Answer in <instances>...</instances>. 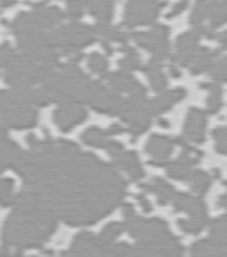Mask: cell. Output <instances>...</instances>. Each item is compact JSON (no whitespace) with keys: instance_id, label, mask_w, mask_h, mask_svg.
Segmentation results:
<instances>
[{"instance_id":"obj_13","label":"cell","mask_w":227,"mask_h":257,"mask_svg":"<svg viewBox=\"0 0 227 257\" xmlns=\"http://www.w3.org/2000/svg\"><path fill=\"white\" fill-rule=\"evenodd\" d=\"M183 96H184V89H174V91L163 93V95H159L154 100H149L150 114H161L163 111H166V109H170L174 104H177Z\"/></svg>"},{"instance_id":"obj_26","label":"cell","mask_w":227,"mask_h":257,"mask_svg":"<svg viewBox=\"0 0 227 257\" xmlns=\"http://www.w3.org/2000/svg\"><path fill=\"white\" fill-rule=\"evenodd\" d=\"M124 50H126V57H122V61H120V66L124 68V72H133V70L140 68L142 63H140L138 54L134 52L131 47H124Z\"/></svg>"},{"instance_id":"obj_8","label":"cell","mask_w":227,"mask_h":257,"mask_svg":"<svg viewBox=\"0 0 227 257\" xmlns=\"http://www.w3.org/2000/svg\"><path fill=\"white\" fill-rule=\"evenodd\" d=\"M107 80H109V86L113 88V91H127L131 93V96L134 95H145L143 91V86L140 84L138 80L134 79L129 72H117V73H109L107 75Z\"/></svg>"},{"instance_id":"obj_22","label":"cell","mask_w":227,"mask_h":257,"mask_svg":"<svg viewBox=\"0 0 227 257\" xmlns=\"http://www.w3.org/2000/svg\"><path fill=\"white\" fill-rule=\"evenodd\" d=\"M122 227H124L122 223H111V225H107V227L102 230L100 236L97 237L98 243H100L102 246H107L109 243H113L115 237H118L120 234H122V230H124Z\"/></svg>"},{"instance_id":"obj_14","label":"cell","mask_w":227,"mask_h":257,"mask_svg":"<svg viewBox=\"0 0 227 257\" xmlns=\"http://www.w3.org/2000/svg\"><path fill=\"white\" fill-rule=\"evenodd\" d=\"M215 64V52L209 50V48H197L191 56L190 63H188V68L193 73H202L206 70H211V66Z\"/></svg>"},{"instance_id":"obj_21","label":"cell","mask_w":227,"mask_h":257,"mask_svg":"<svg viewBox=\"0 0 227 257\" xmlns=\"http://www.w3.org/2000/svg\"><path fill=\"white\" fill-rule=\"evenodd\" d=\"M88 66H89V70L93 73H97V75H105L109 63H107V59H105L102 54L93 52L88 56Z\"/></svg>"},{"instance_id":"obj_2","label":"cell","mask_w":227,"mask_h":257,"mask_svg":"<svg viewBox=\"0 0 227 257\" xmlns=\"http://www.w3.org/2000/svg\"><path fill=\"white\" fill-rule=\"evenodd\" d=\"M38 121L34 105L24 102H6L0 104V123L4 127L29 128Z\"/></svg>"},{"instance_id":"obj_34","label":"cell","mask_w":227,"mask_h":257,"mask_svg":"<svg viewBox=\"0 0 227 257\" xmlns=\"http://www.w3.org/2000/svg\"><path fill=\"white\" fill-rule=\"evenodd\" d=\"M186 6H188L186 0H183V2H179V4H175L174 8H172V11H170V16H177L179 13L183 11V9H186Z\"/></svg>"},{"instance_id":"obj_4","label":"cell","mask_w":227,"mask_h":257,"mask_svg":"<svg viewBox=\"0 0 227 257\" xmlns=\"http://www.w3.org/2000/svg\"><path fill=\"white\" fill-rule=\"evenodd\" d=\"M163 8V0H129L126 6V24L129 27L152 24Z\"/></svg>"},{"instance_id":"obj_17","label":"cell","mask_w":227,"mask_h":257,"mask_svg":"<svg viewBox=\"0 0 227 257\" xmlns=\"http://www.w3.org/2000/svg\"><path fill=\"white\" fill-rule=\"evenodd\" d=\"M143 70L147 72V75H149V79H150V84H152V88H154L156 91H163V89L166 88L168 80H166V75H165V72H163L159 61L150 59V63L147 64Z\"/></svg>"},{"instance_id":"obj_31","label":"cell","mask_w":227,"mask_h":257,"mask_svg":"<svg viewBox=\"0 0 227 257\" xmlns=\"http://www.w3.org/2000/svg\"><path fill=\"white\" fill-rule=\"evenodd\" d=\"M191 257H215L209 241H199L191 250Z\"/></svg>"},{"instance_id":"obj_29","label":"cell","mask_w":227,"mask_h":257,"mask_svg":"<svg viewBox=\"0 0 227 257\" xmlns=\"http://www.w3.org/2000/svg\"><path fill=\"white\" fill-rule=\"evenodd\" d=\"M13 200V182L9 179L0 181V204L8 205Z\"/></svg>"},{"instance_id":"obj_1","label":"cell","mask_w":227,"mask_h":257,"mask_svg":"<svg viewBox=\"0 0 227 257\" xmlns=\"http://www.w3.org/2000/svg\"><path fill=\"white\" fill-rule=\"evenodd\" d=\"M47 38L54 48H61L65 52H73V50H79L86 45L93 43V40L97 38V29L91 25L72 22V24H66L63 27L52 29L50 32H47Z\"/></svg>"},{"instance_id":"obj_19","label":"cell","mask_w":227,"mask_h":257,"mask_svg":"<svg viewBox=\"0 0 227 257\" xmlns=\"http://www.w3.org/2000/svg\"><path fill=\"white\" fill-rule=\"evenodd\" d=\"M97 32H100L107 41H115V43H126L127 41L126 32L120 27H111L109 24H98Z\"/></svg>"},{"instance_id":"obj_20","label":"cell","mask_w":227,"mask_h":257,"mask_svg":"<svg viewBox=\"0 0 227 257\" xmlns=\"http://www.w3.org/2000/svg\"><path fill=\"white\" fill-rule=\"evenodd\" d=\"M209 91L207 95V112H216L222 107V88L218 84H204Z\"/></svg>"},{"instance_id":"obj_16","label":"cell","mask_w":227,"mask_h":257,"mask_svg":"<svg viewBox=\"0 0 227 257\" xmlns=\"http://www.w3.org/2000/svg\"><path fill=\"white\" fill-rule=\"evenodd\" d=\"M115 0H84V6L88 11L97 18L98 24H109L113 15Z\"/></svg>"},{"instance_id":"obj_9","label":"cell","mask_w":227,"mask_h":257,"mask_svg":"<svg viewBox=\"0 0 227 257\" xmlns=\"http://www.w3.org/2000/svg\"><path fill=\"white\" fill-rule=\"evenodd\" d=\"M174 149V141L166 136H152L147 143V152L152 157V163L165 165Z\"/></svg>"},{"instance_id":"obj_10","label":"cell","mask_w":227,"mask_h":257,"mask_svg":"<svg viewBox=\"0 0 227 257\" xmlns=\"http://www.w3.org/2000/svg\"><path fill=\"white\" fill-rule=\"evenodd\" d=\"M209 245L213 248L215 257H227V216L220 218L216 223H213Z\"/></svg>"},{"instance_id":"obj_6","label":"cell","mask_w":227,"mask_h":257,"mask_svg":"<svg viewBox=\"0 0 227 257\" xmlns=\"http://www.w3.org/2000/svg\"><path fill=\"white\" fill-rule=\"evenodd\" d=\"M206 123H207V111H200V109H190L184 121V136L193 143H202L204 133H206Z\"/></svg>"},{"instance_id":"obj_23","label":"cell","mask_w":227,"mask_h":257,"mask_svg":"<svg viewBox=\"0 0 227 257\" xmlns=\"http://www.w3.org/2000/svg\"><path fill=\"white\" fill-rule=\"evenodd\" d=\"M207 18V0H197L191 9V16H190V22L193 27L197 25H202V22Z\"/></svg>"},{"instance_id":"obj_33","label":"cell","mask_w":227,"mask_h":257,"mask_svg":"<svg viewBox=\"0 0 227 257\" xmlns=\"http://www.w3.org/2000/svg\"><path fill=\"white\" fill-rule=\"evenodd\" d=\"M213 136H215V140H216V150L227 154V127L215 128Z\"/></svg>"},{"instance_id":"obj_30","label":"cell","mask_w":227,"mask_h":257,"mask_svg":"<svg viewBox=\"0 0 227 257\" xmlns=\"http://www.w3.org/2000/svg\"><path fill=\"white\" fill-rule=\"evenodd\" d=\"M84 0H66V15L70 18H79L84 13Z\"/></svg>"},{"instance_id":"obj_37","label":"cell","mask_w":227,"mask_h":257,"mask_svg":"<svg viewBox=\"0 0 227 257\" xmlns=\"http://www.w3.org/2000/svg\"><path fill=\"white\" fill-rule=\"evenodd\" d=\"M220 204H222V205H225V207H227V195H223V197L220 198Z\"/></svg>"},{"instance_id":"obj_3","label":"cell","mask_w":227,"mask_h":257,"mask_svg":"<svg viewBox=\"0 0 227 257\" xmlns=\"http://www.w3.org/2000/svg\"><path fill=\"white\" fill-rule=\"evenodd\" d=\"M134 41L140 47L147 48L152 52V59L159 61L170 57V47H168V27L166 25H154L147 32H134Z\"/></svg>"},{"instance_id":"obj_11","label":"cell","mask_w":227,"mask_h":257,"mask_svg":"<svg viewBox=\"0 0 227 257\" xmlns=\"http://www.w3.org/2000/svg\"><path fill=\"white\" fill-rule=\"evenodd\" d=\"M31 13L36 16L38 22H40L45 29L56 27V25L66 16L59 8H56V6H49V4H36Z\"/></svg>"},{"instance_id":"obj_7","label":"cell","mask_w":227,"mask_h":257,"mask_svg":"<svg viewBox=\"0 0 227 257\" xmlns=\"http://www.w3.org/2000/svg\"><path fill=\"white\" fill-rule=\"evenodd\" d=\"M199 34L191 29V31L184 32V34H181V36L177 38V41H175V59H177L179 64H183V66H188V63H190L191 56H193V52L199 48Z\"/></svg>"},{"instance_id":"obj_36","label":"cell","mask_w":227,"mask_h":257,"mask_svg":"<svg viewBox=\"0 0 227 257\" xmlns=\"http://www.w3.org/2000/svg\"><path fill=\"white\" fill-rule=\"evenodd\" d=\"M15 4V0H0V8H9Z\"/></svg>"},{"instance_id":"obj_32","label":"cell","mask_w":227,"mask_h":257,"mask_svg":"<svg viewBox=\"0 0 227 257\" xmlns=\"http://www.w3.org/2000/svg\"><path fill=\"white\" fill-rule=\"evenodd\" d=\"M211 75L216 80H227V57H223L211 66Z\"/></svg>"},{"instance_id":"obj_5","label":"cell","mask_w":227,"mask_h":257,"mask_svg":"<svg viewBox=\"0 0 227 257\" xmlns=\"http://www.w3.org/2000/svg\"><path fill=\"white\" fill-rule=\"evenodd\" d=\"M86 118V109L79 100H68L63 102L57 111L54 112V121L59 125L61 131H70L77 123H81Z\"/></svg>"},{"instance_id":"obj_25","label":"cell","mask_w":227,"mask_h":257,"mask_svg":"<svg viewBox=\"0 0 227 257\" xmlns=\"http://www.w3.org/2000/svg\"><path fill=\"white\" fill-rule=\"evenodd\" d=\"M17 54L18 52L9 43L0 45V68H11L17 61Z\"/></svg>"},{"instance_id":"obj_18","label":"cell","mask_w":227,"mask_h":257,"mask_svg":"<svg viewBox=\"0 0 227 257\" xmlns=\"http://www.w3.org/2000/svg\"><path fill=\"white\" fill-rule=\"evenodd\" d=\"M82 141L88 145H93V147H102V149H105L111 140H109V134L105 133V131H102V128H98V127H89L86 133H82Z\"/></svg>"},{"instance_id":"obj_12","label":"cell","mask_w":227,"mask_h":257,"mask_svg":"<svg viewBox=\"0 0 227 257\" xmlns=\"http://www.w3.org/2000/svg\"><path fill=\"white\" fill-rule=\"evenodd\" d=\"M115 165L118 168H122L124 172H127L131 175V179H140L143 175L142 165H140L138 154L136 152H126V150H120L113 156Z\"/></svg>"},{"instance_id":"obj_27","label":"cell","mask_w":227,"mask_h":257,"mask_svg":"<svg viewBox=\"0 0 227 257\" xmlns=\"http://www.w3.org/2000/svg\"><path fill=\"white\" fill-rule=\"evenodd\" d=\"M191 166L183 163V161H175L174 165L168 166V175L174 177V179H190L191 175Z\"/></svg>"},{"instance_id":"obj_24","label":"cell","mask_w":227,"mask_h":257,"mask_svg":"<svg viewBox=\"0 0 227 257\" xmlns=\"http://www.w3.org/2000/svg\"><path fill=\"white\" fill-rule=\"evenodd\" d=\"M190 184L197 193H206L207 189H209L211 179H209V175L204 172H193L190 175Z\"/></svg>"},{"instance_id":"obj_35","label":"cell","mask_w":227,"mask_h":257,"mask_svg":"<svg viewBox=\"0 0 227 257\" xmlns=\"http://www.w3.org/2000/svg\"><path fill=\"white\" fill-rule=\"evenodd\" d=\"M218 43H220V47L222 48H225L227 47V31L225 32H222V34H218Z\"/></svg>"},{"instance_id":"obj_15","label":"cell","mask_w":227,"mask_h":257,"mask_svg":"<svg viewBox=\"0 0 227 257\" xmlns=\"http://www.w3.org/2000/svg\"><path fill=\"white\" fill-rule=\"evenodd\" d=\"M207 27L211 31L218 29L227 22V0H207Z\"/></svg>"},{"instance_id":"obj_28","label":"cell","mask_w":227,"mask_h":257,"mask_svg":"<svg viewBox=\"0 0 227 257\" xmlns=\"http://www.w3.org/2000/svg\"><path fill=\"white\" fill-rule=\"evenodd\" d=\"M149 189H150V191H154L156 195H159V197L163 198V202H165L166 198L174 197V189L166 184L165 181H159V179H156L152 184H149Z\"/></svg>"}]
</instances>
